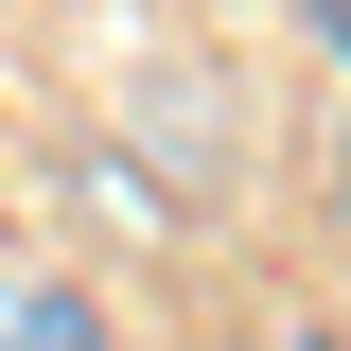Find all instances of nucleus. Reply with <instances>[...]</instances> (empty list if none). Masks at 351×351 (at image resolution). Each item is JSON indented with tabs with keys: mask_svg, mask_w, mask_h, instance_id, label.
Wrapping results in <instances>:
<instances>
[{
	"mask_svg": "<svg viewBox=\"0 0 351 351\" xmlns=\"http://www.w3.org/2000/svg\"><path fill=\"white\" fill-rule=\"evenodd\" d=\"M0 351H106V299H88V281H18V263H0Z\"/></svg>",
	"mask_w": 351,
	"mask_h": 351,
	"instance_id": "nucleus-1",
	"label": "nucleus"
},
{
	"mask_svg": "<svg viewBox=\"0 0 351 351\" xmlns=\"http://www.w3.org/2000/svg\"><path fill=\"white\" fill-rule=\"evenodd\" d=\"M316 53H334V71H351V0H334V18H316Z\"/></svg>",
	"mask_w": 351,
	"mask_h": 351,
	"instance_id": "nucleus-2",
	"label": "nucleus"
},
{
	"mask_svg": "<svg viewBox=\"0 0 351 351\" xmlns=\"http://www.w3.org/2000/svg\"><path fill=\"white\" fill-rule=\"evenodd\" d=\"M263 351H351V334H263Z\"/></svg>",
	"mask_w": 351,
	"mask_h": 351,
	"instance_id": "nucleus-3",
	"label": "nucleus"
}]
</instances>
